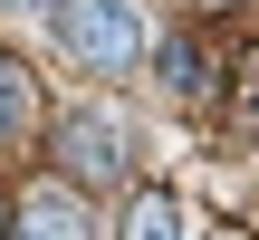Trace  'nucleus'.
Listing matches in <instances>:
<instances>
[{
  "label": "nucleus",
  "instance_id": "obj_1",
  "mask_svg": "<svg viewBox=\"0 0 259 240\" xmlns=\"http://www.w3.org/2000/svg\"><path fill=\"white\" fill-rule=\"evenodd\" d=\"M58 38H67L87 67H106V77H115V67H135V58H144V10H135V0H67Z\"/></svg>",
  "mask_w": 259,
  "mask_h": 240
},
{
  "label": "nucleus",
  "instance_id": "obj_2",
  "mask_svg": "<svg viewBox=\"0 0 259 240\" xmlns=\"http://www.w3.org/2000/svg\"><path fill=\"white\" fill-rule=\"evenodd\" d=\"M58 154H67L77 183H115V173H125V125H115V115H67V125H58Z\"/></svg>",
  "mask_w": 259,
  "mask_h": 240
},
{
  "label": "nucleus",
  "instance_id": "obj_3",
  "mask_svg": "<svg viewBox=\"0 0 259 240\" xmlns=\"http://www.w3.org/2000/svg\"><path fill=\"white\" fill-rule=\"evenodd\" d=\"M125 240H183V202H173L163 183H144L135 212H125Z\"/></svg>",
  "mask_w": 259,
  "mask_h": 240
},
{
  "label": "nucleus",
  "instance_id": "obj_4",
  "mask_svg": "<svg viewBox=\"0 0 259 240\" xmlns=\"http://www.w3.org/2000/svg\"><path fill=\"white\" fill-rule=\"evenodd\" d=\"M19 240H87V212H77L67 192H38V212L19 221Z\"/></svg>",
  "mask_w": 259,
  "mask_h": 240
},
{
  "label": "nucleus",
  "instance_id": "obj_5",
  "mask_svg": "<svg viewBox=\"0 0 259 240\" xmlns=\"http://www.w3.org/2000/svg\"><path fill=\"white\" fill-rule=\"evenodd\" d=\"M19 125H29V77H19V67L0 58V144H10Z\"/></svg>",
  "mask_w": 259,
  "mask_h": 240
},
{
  "label": "nucleus",
  "instance_id": "obj_6",
  "mask_svg": "<svg viewBox=\"0 0 259 240\" xmlns=\"http://www.w3.org/2000/svg\"><path fill=\"white\" fill-rule=\"evenodd\" d=\"M0 10H38V0H0Z\"/></svg>",
  "mask_w": 259,
  "mask_h": 240
},
{
  "label": "nucleus",
  "instance_id": "obj_7",
  "mask_svg": "<svg viewBox=\"0 0 259 240\" xmlns=\"http://www.w3.org/2000/svg\"><path fill=\"white\" fill-rule=\"evenodd\" d=\"M0 240H10V202H0Z\"/></svg>",
  "mask_w": 259,
  "mask_h": 240
}]
</instances>
